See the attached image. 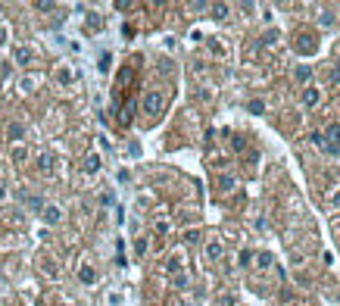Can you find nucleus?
Here are the masks:
<instances>
[{
    "label": "nucleus",
    "mask_w": 340,
    "mask_h": 306,
    "mask_svg": "<svg viewBox=\"0 0 340 306\" xmlns=\"http://www.w3.org/2000/svg\"><path fill=\"white\" fill-rule=\"evenodd\" d=\"M87 28H100V19H97V16L91 13V16H87Z\"/></svg>",
    "instance_id": "27"
},
{
    "label": "nucleus",
    "mask_w": 340,
    "mask_h": 306,
    "mask_svg": "<svg viewBox=\"0 0 340 306\" xmlns=\"http://www.w3.org/2000/svg\"><path fill=\"white\" fill-rule=\"evenodd\" d=\"M203 253H206V259H209V263H219V259H222V253H225V247H222V241H209V244L203 247Z\"/></svg>",
    "instance_id": "4"
},
{
    "label": "nucleus",
    "mask_w": 340,
    "mask_h": 306,
    "mask_svg": "<svg viewBox=\"0 0 340 306\" xmlns=\"http://www.w3.org/2000/svg\"><path fill=\"white\" fill-rule=\"evenodd\" d=\"M175 306H193V303H190V300H184V297H181V300H178V303H175Z\"/></svg>",
    "instance_id": "29"
},
{
    "label": "nucleus",
    "mask_w": 340,
    "mask_h": 306,
    "mask_svg": "<svg viewBox=\"0 0 340 306\" xmlns=\"http://www.w3.org/2000/svg\"><path fill=\"white\" fill-rule=\"evenodd\" d=\"M321 138H325V150H328V153H337V150H340V125H337V122L328 128V135H321Z\"/></svg>",
    "instance_id": "2"
},
{
    "label": "nucleus",
    "mask_w": 340,
    "mask_h": 306,
    "mask_svg": "<svg viewBox=\"0 0 340 306\" xmlns=\"http://www.w3.org/2000/svg\"><path fill=\"white\" fill-rule=\"evenodd\" d=\"M57 81L60 84H69V81H72V72H69V69H57Z\"/></svg>",
    "instance_id": "21"
},
{
    "label": "nucleus",
    "mask_w": 340,
    "mask_h": 306,
    "mask_svg": "<svg viewBox=\"0 0 340 306\" xmlns=\"http://www.w3.org/2000/svg\"><path fill=\"white\" fill-rule=\"evenodd\" d=\"M53 163H57V159H53V153H47V150H44V153H38V169H41L44 175H50V172H53Z\"/></svg>",
    "instance_id": "9"
},
{
    "label": "nucleus",
    "mask_w": 340,
    "mask_h": 306,
    "mask_svg": "<svg viewBox=\"0 0 340 306\" xmlns=\"http://www.w3.org/2000/svg\"><path fill=\"white\" fill-rule=\"evenodd\" d=\"M81 169H84L87 175H94V172L100 169V156H97V153H87V156H84V163H81Z\"/></svg>",
    "instance_id": "10"
},
{
    "label": "nucleus",
    "mask_w": 340,
    "mask_h": 306,
    "mask_svg": "<svg viewBox=\"0 0 340 306\" xmlns=\"http://www.w3.org/2000/svg\"><path fill=\"white\" fill-rule=\"evenodd\" d=\"M140 110H144L150 119H156L159 113L166 110V94H163V91H147L144 100H140Z\"/></svg>",
    "instance_id": "1"
},
{
    "label": "nucleus",
    "mask_w": 340,
    "mask_h": 306,
    "mask_svg": "<svg viewBox=\"0 0 340 306\" xmlns=\"http://www.w3.org/2000/svg\"><path fill=\"white\" fill-rule=\"evenodd\" d=\"M100 72H110V53H103V57H100Z\"/></svg>",
    "instance_id": "25"
},
{
    "label": "nucleus",
    "mask_w": 340,
    "mask_h": 306,
    "mask_svg": "<svg viewBox=\"0 0 340 306\" xmlns=\"http://www.w3.org/2000/svg\"><path fill=\"white\" fill-rule=\"evenodd\" d=\"M38 81H41L38 75H25V78L19 81V91H22V94H28V91H34V84H38Z\"/></svg>",
    "instance_id": "14"
},
{
    "label": "nucleus",
    "mask_w": 340,
    "mask_h": 306,
    "mask_svg": "<svg viewBox=\"0 0 340 306\" xmlns=\"http://www.w3.org/2000/svg\"><path fill=\"white\" fill-rule=\"evenodd\" d=\"M234 185H237L234 175H222V178H219V191H234Z\"/></svg>",
    "instance_id": "15"
},
{
    "label": "nucleus",
    "mask_w": 340,
    "mask_h": 306,
    "mask_svg": "<svg viewBox=\"0 0 340 306\" xmlns=\"http://www.w3.org/2000/svg\"><path fill=\"white\" fill-rule=\"evenodd\" d=\"M197 241H200V231H197V228L184 231V244H197Z\"/></svg>",
    "instance_id": "22"
},
{
    "label": "nucleus",
    "mask_w": 340,
    "mask_h": 306,
    "mask_svg": "<svg viewBox=\"0 0 340 306\" xmlns=\"http://www.w3.org/2000/svg\"><path fill=\"white\" fill-rule=\"evenodd\" d=\"M209 10H212V16H216V19H225V16H228V7H225V4H212Z\"/></svg>",
    "instance_id": "19"
},
{
    "label": "nucleus",
    "mask_w": 340,
    "mask_h": 306,
    "mask_svg": "<svg viewBox=\"0 0 340 306\" xmlns=\"http://www.w3.org/2000/svg\"><path fill=\"white\" fill-rule=\"evenodd\" d=\"M78 278H81V284H94L97 281V269L91 263H81L78 266Z\"/></svg>",
    "instance_id": "6"
},
{
    "label": "nucleus",
    "mask_w": 340,
    "mask_h": 306,
    "mask_svg": "<svg viewBox=\"0 0 340 306\" xmlns=\"http://www.w3.org/2000/svg\"><path fill=\"white\" fill-rule=\"evenodd\" d=\"M318 100H321V91H318V88H312V84H309L306 91H303V103H306V106H315Z\"/></svg>",
    "instance_id": "12"
},
{
    "label": "nucleus",
    "mask_w": 340,
    "mask_h": 306,
    "mask_svg": "<svg viewBox=\"0 0 340 306\" xmlns=\"http://www.w3.org/2000/svg\"><path fill=\"white\" fill-rule=\"evenodd\" d=\"M331 200H334V203H340V191H334V194H331Z\"/></svg>",
    "instance_id": "31"
},
{
    "label": "nucleus",
    "mask_w": 340,
    "mask_h": 306,
    "mask_svg": "<svg viewBox=\"0 0 340 306\" xmlns=\"http://www.w3.org/2000/svg\"><path fill=\"white\" fill-rule=\"evenodd\" d=\"M44 272H47L50 278H57V275H60V269H57V263H53V259H44Z\"/></svg>",
    "instance_id": "20"
},
{
    "label": "nucleus",
    "mask_w": 340,
    "mask_h": 306,
    "mask_svg": "<svg viewBox=\"0 0 340 306\" xmlns=\"http://www.w3.org/2000/svg\"><path fill=\"white\" fill-rule=\"evenodd\" d=\"M334 72H337V78H340V57L334 60Z\"/></svg>",
    "instance_id": "30"
},
{
    "label": "nucleus",
    "mask_w": 340,
    "mask_h": 306,
    "mask_svg": "<svg viewBox=\"0 0 340 306\" xmlns=\"http://www.w3.org/2000/svg\"><path fill=\"white\" fill-rule=\"evenodd\" d=\"M25 156H28V150L22 147V144H13V159H16V163H22Z\"/></svg>",
    "instance_id": "17"
},
{
    "label": "nucleus",
    "mask_w": 340,
    "mask_h": 306,
    "mask_svg": "<svg viewBox=\"0 0 340 306\" xmlns=\"http://www.w3.org/2000/svg\"><path fill=\"white\" fill-rule=\"evenodd\" d=\"M166 272H169V275H184V256H181V253H172V256L166 259Z\"/></svg>",
    "instance_id": "3"
},
{
    "label": "nucleus",
    "mask_w": 340,
    "mask_h": 306,
    "mask_svg": "<svg viewBox=\"0 0 340 306\" xmlns=\"http://www.w3.org/2000/svg\"><path fill=\"white\" fill-rule=\"evenodd\" d=\"M250 259H253V253H250V250H244V253H240V266H250Z\"/></svg>",
    "instance_id": "28"
},
{
    "label": "nucleus",
    "mask_w": 340,
    "mask_h": 306,
    "mask_svg": "<svg viewBox=\"0 0 340 306\" xmlns=\"http://www.w3.org/2000/svg\"><path fill=\"white\" fill-rule=\"evenodd\" d=\"M231 147H234L237 153H240V150H247V138H244V135H234V138H231Z\"/></svg>",
    "instance_id": "18"
},
{
    "label": "nucleus",
    "mask_w": 340,
    "mask_h": 306,
    "mask_svg": "<svg viewBox=\"0 0 340 306\" xmlns=\"http://www.w3.org/2000/svg\"><path fill=\"white\" fill-rule=\"evenodd\" d=\"M172 231V225H169V219H163V215H159V219L153 222V235H159V238H166Z\"/></svg>",
    "instance_id": "13"
},
{
    "label": "nucleus",
    "mask_w": 340,
    "mask_h": 306,
    "mask_svg": "<svg viewBox=\"0 0 340 306\" xmlns=\"http://www.w3.org/2000/svg\"><path fill=\"white\" fill-rule=\"evenodd\" d=\"M13 60L19 63V66H28V63L34 60V53H31V47H16V50H13Z\"/></svg>",
    "instance_id": "8"
},
{
    "label": "nucleus",
    "mask_w": 340,
    "mask_h": 306,
    "mask_svg": "<svg viewBox=\"0 0 340 306\" xmlns=\"http://www.w3.org/2000/svg\"><path fill=\"white\" fill-rule=\"evenodd\" d=\"M294 75H297V81H309V78H312V69H309V66H297Z\"/></svg>",
    "instance_id": "16"
},
{
    "label": "nucleus",
    "mask_w": 340,
    "mask_h": 306,
    "mask_svg": "<svg viewBox=\"0 0 340 306\" xmlns=\"http://www.w3.org/2000/svg\"><path fill=\"white\" fill-rule=\"evenodd\" d=\"M259 266H262V269L272 266V253H262V256H259Z\"/></svg>",
    "instance_id": "26"
},
{
    "label": "nucleus",
    "mask_w": 340,
    "mask_h": 306,
    "mask_svg": "<svg viewBox=\"0 0 340 306\" xmlns=\"http://www.w3.org/2000/svg\"><path fill=\"white\" fill-rule=\"evenodd\" d=\"M41 215H44V222H47V225H60V222H63V209H60V206H53V203H50V206H44V209H41Z\"/></svg>",
    "instance_id": "5"
},
{
    "label": "nucleus",
    "mask_w": 340,
    "mask_h": 306,
    "mask_svg": "<svg viewBox=\"0 0 340 306\" xmlns=\"http://www.w3.org/2000/svg\"><path fill=\"white\" fill-rule=\"evenodd\" d=\"M134 253H137V256H144V253H147V241H144V238H137V241H134Z\"/></svg>",
    "instance_id": "24"
},
{
    "label": "nucleus",
    "mask_w": 340,
    "mask_h": 306,
    "mask_svg": "<svg viewBox=\"0 0 340 306\" xmlns=\"http://www.w3.org/2000/svg\"><path fill=\"white\" fill-rule=\"evenodd\" d=\"M4 41H7V31H4V28H0V44H4Z\"/></svg>",
    "instance_id": "32"
},
{
    "label": "nucleus",
    "mask_w": 340,
    "mask_h": 306,
    "mask_svg": "<svg viewBox=\"0 0 340 306\" xmlns=\"http://www.w3.org/2000/svg\"><path fill=\"white\" fill-rule=\"evenodd\" d=\"M297 50H300V53H312V50H315V38H312V34H300Z\"/></svg>",
    "instance_id": "11"
},
{
    "label": "nucleus",
    "mask_w": 340,
    "mask_h": 306,
    "mask_svg": "<svg viewBox=\"0 0 340 306\" xmlns=\"http://www.w3.org/2000/svg\"><path fill=\"white\" fill-rule=\"evenodd\" d=\"M22 135H25V125H22V122H10V125H7V138H10L13 144H19Z\"/></svg>",
    "instance_id": "7"
},
{
    "label": "nucleus",
    "mask_w": 340,
    "mask_h": 306,
    "mask_svg": "<svg viewBox=\"0 0 340 306\" xmlns=\"http://www.w3.org/2000/svg\"><path fill=\"white\" fill-rule=\"evenodd\" d=\"M247 110H250V113H262V110H265V103H262V100H250V103H247Z\"/></svg>",
    "instance_id": "23"
}]
</instances>
